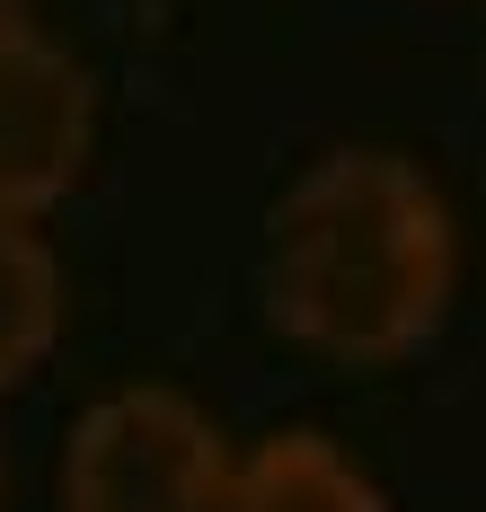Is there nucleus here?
Wrapping results in <instances>:
<instances>
[{
    "mask_svg": "<svg viewBox=\"0 0 486 512\" xmlns=\"http://www.w3.org/2000/svg\"><path fill=\"white\" fill-rule=\"evenodd\" d=\"M62 336V265L36 221H0V389L27 380Z\"/></svg>",
    "mask_w": 486,
    "mask_h": 512,
    "instance_id": "obj_5",
    "label": "nucleus"
},
{
    "mask_svg": "<svg viewBox=\"0 0 486 512\" xmlns=\"http://www.w3.org/2000/svg\"><path fill=\"white\" fill-rule=\"evenodd\" d=\"M0 18H18V0H0Z\"/></svg>",
    "mask_w": 486,
    "mask_h": 512,
    "instance_id": "obj_6",
    "label": "nucleus"
},
{
    "mask_svg": "<svg viewBox=\"0 0 486 512\" xmlns=\"http://www.w3.org/2000/svg\"><path fill=\"white\" fill-rule=\"evenodd\" d=\"M98 142V80L36 18H0V221H36L71 195Z\"/></svg>",
    "mask_w": 486,
    "mask_h": 512,
    "instance_id": "obj_3",
    "label": "nucleus"
},
{
    "mask_svg": "<svg viewBox=\"0 0 486 512\" xmlns=\"http://www.w3.org/2000/svg\"><path fill=\"white\" fill-rule=\"evenodd\" d=\"M221 512H389V504L327 433H274L239 460Z\"/></svg>",
    "mask_w": 486,
    "mask_h": 512,
    "instance_id": "obj_4",
    "label": "nucleus"
},
{
    "mask_svg": "<svg viewBox=\"0 0 486 512\" xmlns=\"http://www.w3.org/2000/svg\"><path fill=\"white\" fill-rule=\"evenodd\" d=\"M460 283V221L416 159L345 142L310 159L266 212L257 301L327 362L416 354Z\"/></svg>",
    "mask_w": 486,
    "mask_h": 512,
    "instance_id": "obj_1",
    "label": "nucleus"
},
{
    "mask_svg": "<svg viewBox=\"0 0 486 512\" xmlns=\"http://www.w3.org/2000/svg\"><path fill=\"white\" fill-rule=\"evenodd\" d=\"M230 442L186 389L133 380L71 424L62 512H221L230 504Z\"/></svg>",
    "mask_w": 486,
    "mask_h": 512,
    "instance_id": "obj_2",
    "label": "nucleus"
}]
</instances>
